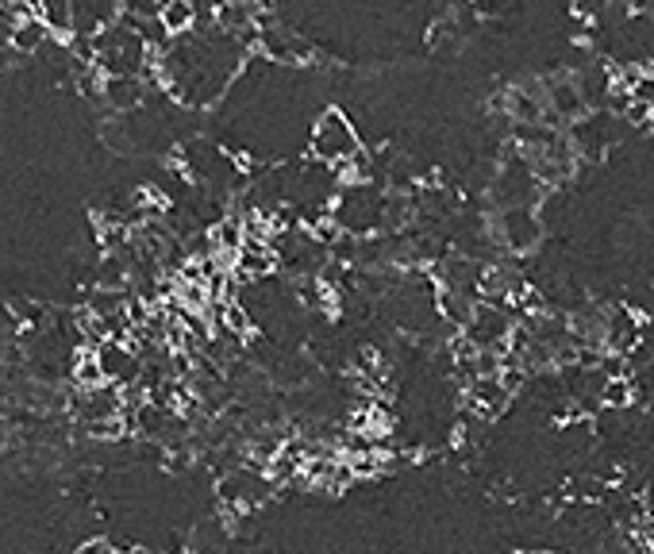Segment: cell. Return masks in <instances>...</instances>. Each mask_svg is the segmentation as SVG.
<instances>
[{
	"label": "cell",
	"instance_id": "obj_1",
	"mask_svg": "<svg viewBox=\"0 0 654 554\" xmlns=\"http://www.w3.org/2000/svg\"><path fill=\"white\" fill-rule=\"evenodd\" d=\"M312 154L327 166H351L354 158L362 154L358 135H354L351 120L343 112H324V120L312 131Z\"/></svg>",
	"mask_w": 654,
	"mask_h": 554
},
{
	"label": "cell",
	"instance_id": "obj_5",
	"mask_svg": "<svg viewBox=\"0 0 654 554\" xmlns=\"http://www.w3.org/2000/svg\"><path fill=\"white\" fill-rule=\"evenodd\" d=\"M124 20L139 24V20H158L162 16V0H120Z\"/></svg>",
	"mask_w": 654,
	"mask_h": 554
},
{
	"label": "cell",
	"instance_id": "obj_3",
	"mask_svg": "<svg viewBox=\"0 0 654 554\" xmlns=\"http://www.w3.org/2000/svg\"><path fill=\"white\" fill-rule=\"evenodd\" d=\"M54 39H58V35H54L51 24H47L43 16H31V20H24V24L8 27V47H12V51H20L24 58H31V54H43Z\"/></svg>",
	"mask_w": 654,
	"mask_h": 554
},
{
	"label": "cell",
	"instance_id": "obj_7",
	"mask_svg": "<svg viewBox=\"0 0 654 554\" xmlns=\"http://www.w3.org/2000/svg\"><path fill=\"white\" fill-rule=\"evenodd\" d=\"M216 4H231V8H247V4H254V0H216Z\"/></svg>",
	"mask_w": 654,
	"mask_h": 554
},
{
	"label": "cell",
	"instance_id": "obj_6",
	"mask_svg": "<svg viewBox=\"0 0 654 554\" xmlns=\"http://www.w3.org/2000/svg\"><path fill=\"white\" fill-rule=\"evenodd\" d=\"M77 554H112V551H108V543H101V539H89V543L77 547Z\"/></svg>",
	"mask_w": 654,
	"mask_h": 554
},
{
	"label": "cell",
	"instance_id": "obj_2",
	"mask_svg": "<svg viewBox=\"0 0 654 554\" xmlns=\"http://www.w3.org/2000/svg\"><path fill=\"white\" fill-rule=\"evenodd\" d=\"M535 239H539V220H535V212H531V208H504V216H501L504 247L524 254L535 247Z\"/></svg>",
	"mask_w": 654,
	"mask_h": 554
},
{
	"label": "cell",
	"instance_id": "obj_4",
	"mask_svg": "<svg viewBox=\"0 0 654 554\" xmlns=\"http://www.w3.org/2000/svg\"><path fill=\"white\" fill-rule=\"evenodd\" d=\"M201 20V8H197V0H170L166 8H162V24L170 27V35H189L193 27Z\"/></svg>",
	"mask_w": 654,
	"mask_h": 554
}]
</instances>
